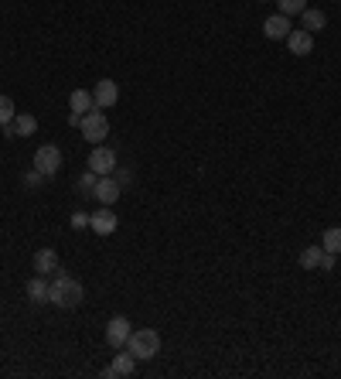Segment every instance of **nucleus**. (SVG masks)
I'll use <instances>...</instances> for the list:
<instances>
[{
  "mask_svg": "<svg viewBox=\"0 0 341 379\" xmlns=\"http://www.w3.org/2000/svg\"><path fill=\"white\" fill-rule=\"evenodd\" d=\"M82 301H85V287H82V280H76L72 273L58 270V273L48 280V304H55V308H62V311H72V308H79Z\"/></svg>",
  "mask_w": 341,
  "mask_h": 379,
  "instance_id": "1",
  "label": "nucleus"
},
{
  "mask_svg": "<svg viewBox=\"0 0 341 379\" xmlns=\"http://www.w3.org/2000/svg\"><path fill=\"white\" fill-rule=\"evenodd\" d=\"M123 348L137 362H147V359H154L161 352V335H157V328H133Z\"/></svg>",
  "mask_w": 341,
  "mask_h": 379,
  "instance_id": "2",
  "label": "nucleus"
},
{
  "mask_svg": "<svg viewBox=\"0 0 341 379\" xmlns=\"http://www.w3.org/2000/svg\"><path fill=\"white\" fill-rule=\"evenodd\" d=\"M79 130H82V137L89 140V144H103V140L110 137V117L96 106V110H89V113L82 117Z\"/></svg>",
  "mask_w": 341,
  "mask_h": 379,
  "instance_id": "3",
  "label": "nucleus"
},
{
  "mask_svg": "<svg viewBox=\"0 0 341 379\" xmlns=\"http://www.w3.org/2000/svg\"><path fill=\"white\" fill-rule=\"evenodd\" d=\"M35 168L42 171L44 178H55V174L62 171V151H58L55 144H42V147L35 151Z\"/></svg>",
  "mask_w": 341,
  "mask_h": 379,
  "instance_id": "4",
  "label": "nucleus"
},
{
  "mask_svg": "<svg viewBox=\"0 0 341 379\" xmlns=\"http://www.w3.org/2000/svg\"><path fill=\"white\" fill-rule=\"evenodd\" d=\"M120 195H123V185H120L113 174H103V178L96 181V188H92V199H96L99 205H116Z\"/></svg>",
  "mask_w": 341,
  "mask_h": 379,
  "instance_id": "5",
  "label": "nucleus"
},
{
  "mask_svg": "<svg viewBox=\"0 0 341 379\" xmlns=\"http://www.w3.org/2000/svg\"><path fill=\"white\" fill-rule=\"evenodd\" d=\"M116 212H113V205H103L99 212H92L89 215V229L96 233V236H113L116 233Z\"/></svg>",
  "mask_w": 341,
  "mask_h": 379,
  "instance_id": "6",
  "label": "nucleus"
},
{
  "mask_svg": "<svg viewBox=\"0 0 341 379\" xmlns=\"http://www.w3.org/2000/svg\"><path fill=\"white\" fill-rule=\"evenodd\" d=\"M89 171H96L99 178H103V174H113V171H116V151L96 144V151L89 154Z\"/></svg>",
  "mask_w": 341,
  "mask_h": 379,
  "instance_id": "7",
  "label": "nucleus"
},
{
  "mask_svg": "<svg viewBox=\"0 0 341 379\" xmlns=\"http://www.w3.org/2000/svg\"><path fill=\"white\" fill-rule=\"evenodd\" d=\"M290 31H294V24H290L287 14H270V17L263 21V35H266L270 42H287Z\"/></svg>",
  "mask_w": 341,
  "mask_h": 379,
  "instance_id": "8",
  "label": "nucleus"
},
{
  "mask_svg": "<svg viewBox=\"0 0 341 379\" xmlns=\"http://www.w3.org/2000/svg\"><path fill=\"white\" fill-rule=\"evenodd\" d=\"M130 332H133L130 318L116 314V318H110V325H106V342H110L113 348H123V345H127V338H130Z\"/></svg>",
  "mask_w": 341,
  "mask_h": 379,
  "instance_id": "9",
  "label": "nucleus"
},
{
  "mask_svg": "<svg viewBox=\"0 0 341 379\" xmlns=\"http://www.w3.org/2000/svg\"><path fill=\"white\" fill-rule=\"evenodd\" d=\"M92 99H96L99 110H110V106H116V99H120V85L113 83V79H99L96 89H92Z\"/></svg>",
  "mask_w": 341,
  "mask_h": 379,
  "instance_id": "10",
  "label": "nucleus"
},
{
  "mask_svg": "<svg viewBox=\"0 0 341 379\" xmlns=\"http://www.w3.org/2000/svg\"><path fill=\"white\" fill-rule=\"evenodd\" d=\"M35 130H38V120L31 113H17L10 124L3 126V137H31Z\"/></svg>",
  "mask_w": 341,
  "mask_h": 379,
  "instance_id": "11",
  "label": "nucleus"
},
{
  "mask_svg": "<svg viewBox=\"0 0 341 379\" xmlns=\"http://www.w3.org/2000/svg\"><path fill=\"white\" fill-rule=\"evenodd\" d=\"M287 48H290V55H311L314 51V35L311 31H304V28H294L290 35H287Z\"/></svg>",
  "mask_w": 341,
  "mask_h": 379,
  "instance_id": "12",
  "label": "nucleus"
},
{
  "mask_svg": "<svg viewBox=\"0 0 341 379\" xmlns=\"http://www.w3.org/2000/svg\"><path fill=\"white\" fill-rule=\"evenodd\" d=\"M133 373H137V359L130 355L127 348H116V359H113V366L103 376H133Z\"/></svg>",
  "mask_w": 341,
  "mask_h": 379,
  "instance_id": "13",
  "label": "nucleus"
},
{
  "mask_svg": "<svg viewBox=\"0 0 341 379\" xmlns=\"http://www.w3.org/2000/svg\"><path fill=\"white\" fill-rule=\"evenodd\" d=\"M58 270H62V263H58V253L51 246H42L35 253V273H58Z\"/></svg>",
  "mask_w": 341,
  "mask_h": 379,
  "instance_id": "14",
  "label": "nucleus"
},
{
  "mask_svg": "<svg viewBox=\"0 0 341 379\" xmlns=\"http://www.w3.org/2000/svg\"><path fill=\"white\" fill-rule=\"evenodd\" d=\"M300 17H304V31H311V35H317V31L328 28V14H324L321 7H307Z\"/></svg>",
  "mask_w": 341,
  "mask_h": 379,
  "instance_id": "15",
  "label": "nucleus"
},
{
  "mask_svg": "<svg viewBox=\"0 0 341 379\" xmlns=\"http://www.w3.org/2000/svg\"><path fill=\"white\" fill-rule=\"evenodd\" d=\"M69 106H72V113H89V110H96V99H92V92L89 89H72V96H69Z\"/></svg>",
  "mask_w": 341,
  "mask_h": 379,
  "instance_id": "16",
  "label": "nucleus"
},
{
  "mask_svg": "<svg viewBox=\"0 0 341 379\" xmlns=\"http://www.w3.org/2000/svg\"><path fill=\"white\" fill-rule=\"evenodd\" d=\"M24 291H28V301H31V304H48V280H44L42 273H35Z\"/></svg>",
  "mask_w": 341,
  "mask_h": 379,
  "instance_id": "17",
  "label": "nucleus"
},
{
  "mask_svg": "<svg viewBox=\"0 0 341 379\" xmlns=\"http://www.w3.org/2000/svg\"><path fill=\"white\" fill-rule=\"evenodd\" d=\"M321 256H324V246H307V250H300V267L304 270H317L321 267Z\"/></svg>",
  "mask_w": 341,
  "mask_h": 379,
  "instance_id": "18",
  "label": "nucleus"
},
{
  "mask_svg": "<svg viewBox=\"0 0 341 379\" xmlns=\"http://www.w3.org/2000/svg\"><path fill=\"white\" fill-rule=\"evenodd\" d=\"M321 246H324L328 253H335V256H341V226L324 229V236H321Z\"/></svg>",
  "mask_w": 341,
  "mask_h": 379,
  "instance_id": "19",
  "label": "nucleus"
},
{
  "mask_svg": "<svg viewBox=\"0 0 341 379\" xmlns=\"http://www.w3.org/2000/svg\"><path fill=\"white\" fill-rule=\"evenodd\" d=\"M14 117H17V106H14V99H10V96H0V126H7Z\"/></svg>",
  "mask_w": 341,
  "mask_h": 379,
  "instance_id": "20",
  "label": "nucleus"
},
{
  "mask_svg": "<svg viewBox=\"0 0 341 379\" xmlns=\"http://www.w3.org/2000/svg\"><path fill=\"white\" fill-rule=\"evenodd\" d=\"M277 3H280V14H287V17L307 10V0H277Z\"/></svg>",
  "mask_w": 341,
  "mask_h": 379,
  "instance_id": "21",
  "label": "nucleus"
},
{
  "mask_svg": "<svg viewBox=\"0 0 341 379\" xmlns=\"http://www.w3.org/2000/svg\"><path fill=\"white\" fill-rule=\"evenodd\" d=\"M96 181H99V174H96V171H85L82 178H79V195L89 199V195H92V188H96Z\"/></svg>",
  "mask_w": 341,
  "mask_h": 379,
  "instance_id": "22",
  "label": "nucleus"
},
{
  "mask_svg": "<svg viewBox=\"0 0 341 379\" xmlns=\"http://www.w3.org/2000/svg\"><path fill=\"white\" fill-rule=\"evenodd\" d=\"M44 181H48V178H44V174H42L38 168H31L28 174H24V185H28V188H42Z\"/></svg>",
  "mask_w": 341,
  "mask_h": 379,
  "instance_id": "23",
  "label": "nucleus"
},
{
  "mask_svg": "<svg viewBox=\"0 0 341 379\" xmlns=\"http://www.w3.org/2000/svg\"><path fill=\"white\" fill-rule=\"evenodd\" d=\"M69 222H72V229H89V212H76Z\"/></svg>",
  "mask_w": 341,
  "mask_h": 379,
  "instance_id": "24",
  "label": "nucleus"
},
{
  "mask_svg": "<svg viewBox=\"0 0 341 379\" xmlns=\"http://www.w3.org/2000/svg\"><path fill=\"white\" fill-rule=\"evenodd\" d=\"M335 260H338L335 253H328V250H324V256H321V267H317V270H324V273H331V270H335Z\"/></svg>",
  "mask_w": 341,
  "mask_h": 379,
  "instance_id": "25",
  "label": "nucleus"
},
{
  "mask_svg": "<svg viewBox=\"0 0 341 379\" xmlns=\"http://www.w3.org/2000/svg\"><path fill=\"white\" fill-rule=\"evenodd\" d=\"M259 3H266V0H259Z\"/></svg>",
  "mask_w": 341,
  "mask_h": 379,
  "instance_id": "26",
  "label": "nucleus"
},
{
  "mask_svg": "<svg viewBox=\"0 0 341 379\" xmlns=\"http://www.w3.org/2000/svg\"><path fill=\"white\" fill-rule=\"evenodd\" d=\"M338 3H341V0H338Z\"/></svg>",
  "mask_w": 341,
  "mask_h": 379,
  "instance_id": "27",
  "label": "nucleus"
}]
</instances>
